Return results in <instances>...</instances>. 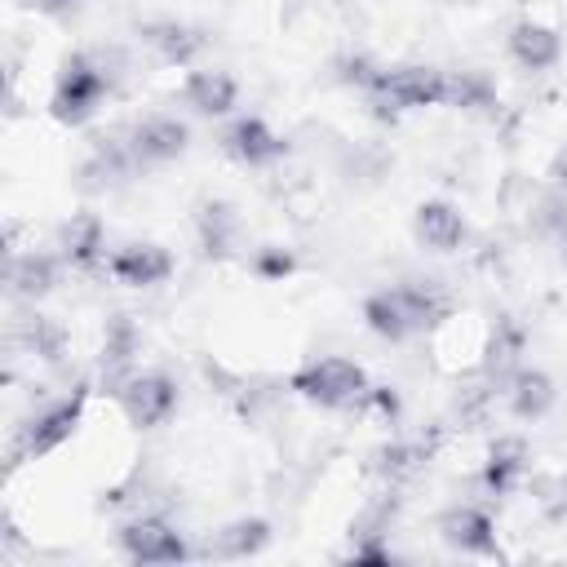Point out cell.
I'll use <instances>...</instances> for the list:
<instances>
[{
    "label": "cell",
    "mask_w": 567,
    "mask_h": 567,
    "mask_svg": "<svg viewBox=\"0 0 567 567\" xmlns=\"http://www.w3.org/2000/svg\"><path fill=\"white\" fill-rule=\"evenodd\" d=\"M115 80H120V58L115 53H97V49H71L62 62H58V75H53V93H49V115L66 128H80L89 124L102 102L115 93Z\"/></svg>",
    "instance_id": "1"
},
{
    "label": "cell",
    "mask_w": 567,
    "mask_h": 567,
    "mask_svg": "<svg viewBox=\"0 0 567 567\" xmlns=\"http://www.w3.org/2000/svg\"><path fill=\"white\" fill-rule=\"evenodd\" d=\"M447 315V292L434 279H399L363 297V323L381 341L399 346Z\"/></svg>",
    "instance_id": "2"
},
{
    "label": "cell",
    "mask_w": 567,
    "mask_h": 567,
    "mask_svg": "<svg viewBox=\"0 0 567 567\" xmlns=\"http://www.w3.org/2000/svg\"><path fill=\"white\" fill-rule=\"evenodd\" d=\"M84 403H89V385L80 381L71 394L62 399H49L40 403L18 430H13V443H9V461L22 465V461H35V456H49L58 452L75 430H80V416H84Z\"/></svg>",
    "instance_id": "3"
},
{
    "label": "cell",
    "mask_w": 567,
    "mask_h": 567,
    "mask_svg": "<svg viewBox=\"0 0 567 567\" xmlns=\"http://www.w3.org/2000/svg\"><path fill=\"white\" fill-rule=\"evenodd\" d=\"M288 390L301 394L306 403H319V408H354L363 394H368V372L354 363V359H341V354H323V359H310L301 363L292 377H288Z\"/></svg>",
    "instance_id": "4"
},
{
    "label": "cell",
    "mask_w": 567,
    "mask_h": 567,
    "mask_svg": "<svg viewBox=\"0 0 567 567\" xmlns=\"http://www.w3.org/2000/svg\"><path fill=\"white\" fill-rule=\"evenodd\" d=\"M443 93H447V71L412 62V66H385L368 89V102L381 106L385 115H403V111L443 106Z\"/></svg>",
    "instance_id": "5"
},
{
    "label": "cell",
    "mask_w": 567,
    "mask_h": 567,
    "mask_svg": "<svg viewBox=\"0 0 567 567\" xmlns=\"http://www.w3.org/2000/svg\"><path fill=\"white\" fill-rule=\"evenodd\" d=\"M115 540H120L128 563H182L195 554L186 545V536L159 514H133L128 523H120Z\"/></svg>",
    "instance_id": "6"
},
{
    "label": "cell",
    "mask_w": 567,
    "mask_h": 567,
    "mask_svg": "<svg viewBox=\"0 0 567 567\" xmlns=\"http://www.w3.org/2000/svg\"><path fill=\"white\" fill-rule=\"evenodd\" d=\"M115 403H120V412H124L128 425L155 430V425H164V421L177 412V381H173L168 372H142V368H137V372L120 385Z\"/></svg>",
    "instance_id": "7"
},
{
    "label": "cell",
    "mask_w": 567,
    "mask_h": 567,
    "mask_svg": "<svg viewBox=\"0 0 567 567\" xmlns=\"http://www.w3.org/2000/svg\"><path fill=\"white\" fill-rule=\"evenodd\" d=\"M124 137L137 155L142 168H159V164H173L186 155L190 146V128L186 120L177 115H164V111H151V115H137L133 124H124Z\"/></svg>",
    "instance_id": "8"
},
{
    "label": "cell",
    "mask_w": 567,
    "mask_h": 567,
    "mask_svg": "<svg viewBox=\"0 0 567 567\" xmlns=\"http://www.w3.org/2000/svg\"><path fill=\"white\" fill-rule=\"evenodd\" d=\"M221 151L235 159V164H244V168H270V164H279L284 155H288V142L261 120V115H235L226 128H221Z\"/></svg>",
    "instance_id": "9"
},
{
    "label": "cell",
    "mask_w": 567,
    "mask_h": 567,
    "mask_svg": "<svg viewBox=\"0 0 567 567\" xmlns=\"http://www.w3.org/2000/svg\"><path fill=\"white\" fill-rule=\"evenodd\" d=\"M137 44L151 49L164 66H190L208 49V31H199L195 22H182V18H146V22H137Z\"/></svg>",
    "instance_id": "10"
},
{
    "label": "cell",
    "mask_w": 567,
    "mask_h": 567,
    "mask_svg": "<svg viewBox=\"0 0 567 567\" xmlns=\"http://www.w3.org/2000/svg\"><path fill=\"white\" fill-rule=\"evenodd\" d=\"M137 173H142V164H137V155H133V146H128L124 128H120V133L93 137V146H89V155L80 164V186L84 190H115Z\"/></svg>",
    "instance_id": "11"
},
{
    "label": "cell",
    "mask_w": 567,
    "mask_h": 567,
    "mask_svg": "<svg viewBox=\"0 0 567 567\" xmlns=\"http://www.w3.org/2000/svg\"><path fill=\"white\" fill-rule=\"evenodd\" d=\"M439 540L456 554L470 558H501V540H496V523L487 509L478 505H452L439 514Z\"/></svg>",
    "instance_id": "12"
},
{
    "label": "cell",
    "mask_w": 567,
    "mask_h": 567,
    "mask_svg": "<svg viewBox=\"0 0 567 567\" xmlns=\"http://www.w3.org/2000/svg\"><path fill=\"white\" fill-rule=\"evenodd\" d=\"M106 275L124 288H155L173 275V252L159 244H120L106 252Z\"/></svg>",
    "instance_id": "13"
},
{
    "label": "cell",
    "mask_w": 567,
    "mask_h": 567,
    "mask_svg": "<svg viewBox=\"0 0 567 567\" xmlns=\"http://www.w3.org/2000/svg\"><path fill=\"white\" fill-rule=\"evenodd\" d=\"M182 102L195 111V115H204V120H221V115H230L235 106H239V80L230 75V71H221V66H199V71H186V80H182Z\"/></svg>",
    "instance_id": "14"
},
{
    "label": "cell",
    "mask_w": 567,
    "mask_h": 567,
    "mask_svg": "<svg viewBox=\"0 0 567 567\" xmlns=\"http://www.w3.org/2000/svg\"><path fill=\"white\" fill-rule=\"evenodd\" d=\"M195 239L204 248V257L221 261L244 244V217L230 199H199L195 204Z\"/></svg>",
    "instance_id": "15"
},
{
    "label": "cell",
    "mask_w": 567,
    "mask_h": 567,
    "mask_svg": "<svg viewBox=\"0 0 567 567\" xmlns=\"http://www.w3.org/2000/svg\"><path fill=\"white\" fill-rule=\"evenodd\" d=\"M58 252L71 270H97L106 266V226L97 213H71L58 226Z\"/></svg>",
    "instance_id": "16"
},
{
    "label": "cell",
    "mask_w": 567,
    "mask_h": 567,
    "mask_svg": "<svg viewBox=\"0 0 567 567\" xmlns=\"http://www.w3.org/2000/svg\"><path fill=\"white\" fill-rule=\"evenodd\" d=\"M137 350H142V337H137L133 319L128 315H111L106 319V332H102V390L111 399L137 372Z\"/></svg>",
    "instance_id": "17"
},
{
    "label": "cell",
    "mask_w": 567,
    "mask_h": 567,
    "mask_svg": "<svg viewBox=\"0 0 567 567\" xmlns=\"http://www.w3.org/2000/svg\"><path fill=\"white\" fill-rule=\"evenodd\" d=\"M62 252H49V248H27V252H9V292L18 301H40L58 288V275H62Z\"/></svg>",
    "instance_id": "18"
},
{
    "label": "cell",
    "mask_w": 567,
    "mask_h": 567,
    "mask_svg": "<svg viewBox=\"0 0 567 567\" xmlns=\"http://www.w3.org/2000/svg\"><path fill=\"white\" fill-rule=\"evenodd\" d=\"M509 58L532 75L554 71L558 58H563V35L554 27H545V22H536V18H518L509 27Z\"/></svg>",
    "instance_id": "19"
},
{
    "label": "cell",
    "mask_w": 567,
    "mask_h": 567,
    "mask_svg": "<svg viewBox=\"0 0 567 567\" xmlns=\"http://www.w3.org/2000/svg\"><path fill=\"white\" fill-rule=\"evenodd\" d=\"M412 235H416V244L430 248V252H456V248L465 244V217H461V208L447 204V199H425V204H416V213H412Z\"/></svg>",
    "instance_id": "20"
},
{
    "label": "cell",
    "mask_w": 567,
    "mask_h": 567,
    "mask_svg": "<svg viewBox=\"0 0 567 567\" xmlns=\"http://www.w3.org/2000/svg\"><path fill=\"white\" fill-rule=\"evenodd\" d=\"M523 350H527V332L518 319L501 315L487 332V346H483V372L492 385H505L518 368H523Z\"/></svg>",
    "instance_id": "21"
},
{
    "label": "cell",
    "mask_w": 567,
    "mask_h": 567,
    "mask_svg": "<svg viewBox=\"0 0 567 567\" xmlns=\"http://www.w3.org/2000/svg\"><path fill=\"white\" fill-rule=\"evenodd\" d=\"M501 394H505L509 416H518V421H540V416L554 408V399H558V390H554L549 372L527 368V363H523V368L501 385Z\"/></svg>",
    "instance_id": "22"
},
{
    "label": "cell",
    "mask_w": 567,
    "mask_h": 567,
    "mask_svg": "<svg viewBox=\"0 0 567 567\" xmlns=\"http://www.w3.org/2000/svg\"><path fill=\"white\" fill-rule=\"evenodd\" d=\"M527 461H532V452H527V443L523 439H514V434H505V439H496L492 447H487V461H483V487L492 492V496H505V492H514L518 487V478L527 474Z\"/></svg>",
    "instance_id": "23"
},
{
    "label": "cell",
    "mask_w": 567,
    "mask_h": 567,
    "mask_svg": "<svg viewBox=\"0 0 567 567\" xmlns=\"http://www.w3.org/2000/svg\"><path fill=\"white\" fill-rule=\"evenodd\" d=\"M266 545H270V523L266 518H235V523L217 527L199 554L204 558H252Z\"/></svg>",
    "instance_id": "24"
},
{
    "label": "cell",
    "mask_w": 567,
    "mask_h": 567,
    "mask_svg": "<svg viewBox=\"0 0 567 567\" xmlns=\"http://www.w3.org/2000/svg\"><path fill=\"white\" fill-rule=\"evenodd\" d=\"M13 341H22V350L35 354L40 363H62V354H66V332H62V323L49 319V315H27V319H18Z\"/></svg>",
    "instance_id": "25"
},
{
    "label": "cell",
    "mask_w": 567,
    "mask_h": 567,
    "mask_svg": "<svg viewBox=\"0 0 567 567\" xmlns=\"http://www.w3.org/2000/svg\"><path fill=\"white\" fill-rule=\"evenodd\" d=\"M443 106L452 111H487L496 106V84L487 71H447V93H443Z\"/></svg>",
    "instance_id": "26"
},
{
    "label": "cell",
    "mask_w": 567,
    "mask_h": 567,
    "mask_svg": "<svg viewBox=\"0 0 567 567\" xmlns=\"http://www.w3.org/2000/svg\"><path fill=\"white\" fill-rule=\"evenodd\" d=\"M421 461H425V447H416V443H390V447L377 452V474L394 483V478L412 474Z\"/></svg>",
    "instance_id": "27"
},
{
    "label": "cell",
    "mask_w": 567,
    "mask_h": 567,
    "mask_svg": "<svg viewBox=\"0 0 567 567\" xmlns=\"http://www.w3.org/2000/svg\"><path fill=\"white\" fill-rule=\"evenodd\" d=\"M22 4H31V9H40L44 18H58V22H66V18L80 13V0H22Z\"/></svg>",
    "instance_id": "28"
},
{
    "label": "cell",
    "mask_w": 567,
    "mask_h": 567,
    "mask_svg": "<svg viewBox=\"0 0 567 567\" xmlns=\"http://www.w3.org/2000/svg\"><path fill=\"white\" fill-rule=\"evenodd\" d=\"M288 266H292V257H288V252H270V248H266V261H261V275H284Z\"/></svg>",
    "instance_id": "29"
},
{
    "label": "cell",
    "mask_w": 567,
    "mask_h": 567,
    "mask_svg": "<svg viewBox=\"0 0 567 567\" xmlns=\"http://www.w3.org/2000/svg\"><path fill=\"white\" fill-rule=\"evenodd\" d=\"M554 182H558V190L567 195V151H563V155L554 159Z\"/></svg>",
    "instance_id": "30"
},
{
    "label": "cell",
    "mask_w": 567,
    "mask_h": 567,
    "mask_svg": "<svg viewBox=\"0 0 567 567\" xmlns=\"http://www.w3.org/2000/svg\"><path fill=\"white\" fill-rule=\"evenodd\" d=\"M558 244H563V252H567V221H563V230H558Z\"/></svg>",
    "instance_id": "31"
}]
</instances>
